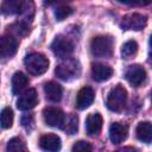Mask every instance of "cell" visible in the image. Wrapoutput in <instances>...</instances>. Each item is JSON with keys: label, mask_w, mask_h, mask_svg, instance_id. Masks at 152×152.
I'll return each mask as SVG.
<instances>
[{"label": "cell", "mask_w": 152, "mask_h": 152, "mask_svg": "<svg viewBox=\"0 0 152 152\" xmlns=\"http://www.w3.org/2000/svg\"><path fill=\"white\" fill-rule=\"evenodd\" d=\"M114 42L109 36H97L94 37L90 42L91 55L100 58H108L113 53Z\"/></svg>", "instance_id": "1"}, {"label": "cell", "mask_w": 152, "mask_h": 152, "mask_svg": "<svg viewBox=\"0 0 152 152\" xmlns=\"http://www.w3.org/2000/svg\"><path fill=\"white\" fill-rule=\"evenodd\" d=\"M24 64L28 74L33 76L43 75L49 69V59L39 52H32L27 55L24 59Z\"/></svg>", "instance_id": "2"}, {"label": "cell", "mask_w": 152, "mask_h": 152, "mask_svg": "<svg viewBox=\"0 0 152 152\" xmlns=\"http://www.w3.org/2000/svg\"><path fill=\"white\" fill-rule=\"evenodd\" d=\"M126 100H127L126 89L121 84H118L114 88H112L110 91L108 93L106 104L107 108L112 112H121L126 104Z\"/></svg>", "instance_id": "3"}, {"label": "cell", "mask_w": 152, "mask_h": 152, "mask_svg": "<svg viewBox=\"0 0 152 152\" xmlns=\"http://www.w3.org/2000/svg\"><path fill=\"white\" fill-rule=\"evenodd\" d=\"M80 72H81L80 63L72 58L65 59L64 62L59 63L55 69L56 76L63 81H71L76 77H78Z\"/></svg>", "instance_id": "4"}, {"label": "cell", "mask_w": 152, "mask_h": 152, "mask_svg": "<svg viewBox=\"0 0 152 152\" xmlns=\"http://www.w3.org/2000/svg\"><path fill=\"white\" fill-rule=\"evenodd\" d=\"M50 48H51L52 52H53L57 57H61V58H66V57H69V56L72 53V51H74V44H72V42H71L68 37L62 36V34L57 36V37L52 40Z\"/></svg>", "instance_id": "5"}, {"label": "cell", "mask_w": 152, "mask_h": 152, "mask_svg": "<svg viewBox=\"0 0 152 152\" xmlns=\"http://www.w3.org/2000/svg\"><path fill=\"white\" fill-rule=\"evenodd\" d=\"M147 24V17L141 13H129L125 15L120 23L122 30H134L140 31Z\"/></svg>", "instance_id": "6"}, {"label": "cell", "mask_w": 152, "mask_h": 152, "mask_svg": "<svg viewBox=\"0 0 152 152\" xmlns=\"http://www.w3.org/2000/svg\"><path fill=\"white\" fill-rule=\"evenodd\" d=\"M43 116L44 121L46 125L51 127H57V128H63L65 124V116L64 113L56 107H46L43 110Z\"/></svg>", "instance_id": "7"}, {"label": "cell", "mask_w": 152, "mask_h": 152, "mask_svg": "<svg viewBox=\"0 0 152 152\" xmlns=\"http://www.w3.org/2000/svg\"><path fill=\"white\" fill-rule=\"evenodd\" d=\"M37 103H38V94L33 88L25 90L17 100V107L20 110L32 109L33 107H36Z\"/></svg>", "instance_id": "8"}, {"label": "cell", "mask_w": 152, "mask_h": 152, "mask_svg": "<svg viewBox=\"0 0 152 152\" xmlns=\"http://www.w3.org/2000/svg\"><path fill=\"white\" fill-rule=\"evenodd\" d=\"M125 76H126V80L133 87H139L146 78V71L141 65L134 64V65H131L126 70Z\"/></svg>", "instance_id": "9"}, {"label": "cell", "mask_w": 152, "mask_h": 152, "mask_svg": "<svg viewBox=\"0 0 152 152\" xmlns=\"http://www.w3.org/2000/svg\"><path fill=\"white\" fill-rule=\"evenodd\" d=\"M61 145L59 137L52 133L44 134L39 139V146L45 152H58L61 150Z\"/></svg>", "instance_id": "10"}, {"label": "cell", "mask_w": 152, "mask_h": 152, "mask_svg": "<svg viewBox=\"0 0 152 152\" xmlns=\"http://www.w3.org/2000/svg\"><path fill=\"white\" fill-rule=\"evenodd\" d=\"M18 49V40L13 36H2L0 50L2 58H11L15 55Z\"/></svg>", "instance_id": "11"}, {"label": "cell", "mask_w": 152, "mask_h": 152, "mask_svg": "<svg viewBox=\"0 0 152 152\" xmlns=\"http://www.w3.org/2000/svg\"><path fill=\"white\" fill-rule=\"evenodd\" d=\"M113 69L103 63H94L91 65V77L96 82H103L112 77Z\"/></svg>", "instance_id": "12"}, {"label": "cell", "mask_w": 152, "mask_h": 152, "mask_svg": "<svg viewBox=\"0 0 152 152\" xmlns=\"http://www.w3.org/2000/svg\"><path fill=\"white\" fill-rule=\"evenodd\" d=\"M94 97H95V94H94V90L90 87H83V88H81L78 90V93H77L76 107L78 109H81V110L88 108L93 103Z\"/></svg>", "instance_id": "13"}, {"label": "cell", "mask_w": 152, "mask_h": 152, "mask_svg": "<svg viewBox=\"0 0 152 152\" xmlns=\"http://www.w3.org/2000/svg\"><path fill=\"white\" fill-rule=\"evenodd\" d=\"M128 127L120 122H113L109 127V138L113 144H120L127 138Z\"/></svg>", "instance_id": "14"}, {"label": "cell", "mask_w": 152, "mask_h": 152, "mask_svg": "<svg viewBox=\"0 0 152 152\" xmlns=\"http://www.w3.org/2000/svg\"><path fill=\"white\" fill-rule=\"evenodd\" d=\"M102 116L100 113H91L86 120V129L89 135H97L102 128Z\"/></svg>", "instance_id": "15"}, {"label": "cell", "mask_w": 152, "mask_h": 152, "mask_svg": "<svg viewBox=\"0 0 152 152\" xmlns=\"http://www.w3.org/2000/svg\"><path fill=\"white\" fill-rule=\"evenodd\" d=\"M135 134L140 141H142L145 144L152 142V124L148 121L139 122L135 128Z\"/></svg>", "instance_id": "16"}, {"label": "cell", "mask_w": 152, "mask_h": 152, "mask_svg": "<svg viewBox=\"0 0 152 152\" xmlns=\"http://www.w3.org/2000/svg\"><path fill=\"white\" fill-rule=\"evenodd\" d=\"M26 5L27 2L19 0H6L1 4V11L4 14H18L25 11Z\"/></svg>", "instance_id": "17"}, {"label": "cell", "mask_w": 152, "mask_h": 152, "mask_svg": "<svg viewBox=\"0 0 152 152\" xmlns=\"http://www.w3.org/2000/svg\"><path fill=\"white\" fill-rule=\"evenodd\" d=\"M44 91H45L46 97H48L50 101H52V102H58V101H61L62 95H63V89H62V87H61L58 83L52 82V81L45 83V86H44Z\"/></svg>", "instance_id": "18"}, {"label": "cell", "mask_w": 152, "mask_h": 152, "mask_svg": "<svg viewBox=\"0 0 152 152\" xmlns=\"http://www.w3.org/2000/svg\"><path fill=\"white\" fill-rule=\"evenodd\" d=\"M28 83V78L25 74L17 71L13 76H12V93L13 94H19L21 93V90L26 87V84Z\"/></svg>", "instance_id": "19"}, {"label": "cell", "mask_w": 152, "mask_h": 152, "mask_svg": "<svg viewBox=\"0 0 152 152\" xmlns=\"http://www.w3.org/2000/svg\"><path fill=\"white\" fill-rule=\"evenodd\" d=\"M7 152H30L26 144L20 138H12L7 142Z\"/></svg>", "instance_id": "20"}, {"label": "cell", "mask_w": 152, "mask_h": 152, "mask_svg": "<svg viewBox=\"0 0 152 152\" xmlns=\"http://www.w3.org/2000/svg\"><path fill=\"white\" fill-rule=\"evenodd\" d=\"M137 51H138V44H137V42L128 40L121 48V56H122V58L127 59V58H131L132 56H134L137 53Z\"/></svg>", "instance_id": "21"}, {"label": "cell", "mask_w": 152, "mask_h": 152, "mask_svg": "<svg viewBox=\"0 0 152 152\" xmlns=\"http://www.w3.org/2000/svg\"><path fill=\"white\" fill-rule=\"evenodd\" d=\"M77 128H78V118L75 114H70L68 120H65L63 129L68 134H75L77 132Z\"/></svg>", "instance_id": "22"}, {"label": "cell", "mask_w": 152, "mask_h": 152, "mask_svg": "<svg viewBox=\"0 0 152 152\" xmlns=\"http://www.w3.org/2000/svg\"><path fill=\"white\" fill-rule=\"evenodd\" d=\"M13 124V112L10 107H6L1 110V127L2 128H10Z\"/></svg>", "instance_id": "23"}, {"label": "cell", "mask_w": 152, "mask_h": 152, "mask_svg": "<svg viewBox=\"0 0 152 152\" xmlns=\"http://www.w3.org/2000/svg\"><path fill=\"white\" fill-rule=\"evenodd\" d=\"M72 13V8L66 6V5H62V6H58L56 10H55V17L57 20H64L66 17H69L70 14Z\"/></svg>", "instance_id": "24"}, {"label": "cell", "mask_w": 152, "mask_h": 152, "mask_svg": "<svg viewBox=\"0 0 152 152\" xmlns=\"http://www.w3.org/2000/svg\"><path fill=\"white\" fill-rule=\"evenodd\" d=\"M91 151H93L91 145L88 141H84V140L76 141L72 145V148H71V152H91Z\"/></svg>", "instance_id": "25"}, {"label": "cell", "mask_w": 152, "mask_h": 152, "mask_svg": "<svg viewBox=\"0 0 152 152\" xmlns=\"http://www.w3.org/2000/svg\"><path fill=\"white\" fill-rule=\"evenodd\" d=\"M21 124H23V126H25L26 128H28V125H30V124H33V118H32V115L30 114V115H25V116H23V119H21Z\"/></svg>", "instance_id": "26"}, {"label": "cell", "mask_w": 152, "mask_h": 152, "mask_svg": "<svg viewBox=\"0 0 152 152\" xmlns=\"http://www.w3.org/2000/svg\"><path fill=\"white\" fill-rule=\"evenodd\" d=\"M115 152H138V151H137V148H134L132 146H126V147H122Z\"/></svg>", "instance_id": "27"}, {"label": "cell", "mask_w": 152, "mask_h": 152, "mask_svg": "<svg viewBox=\"0 0 152 152\" xmlns=\"http://www.w3.org/2000/svg\"><path fill=\"white\" fill-rule=\"evenodd\" d=\"M150 53L152 55V36H151V38H150Z\"/></svg>", "instance_id": "28"}]
</instances>
